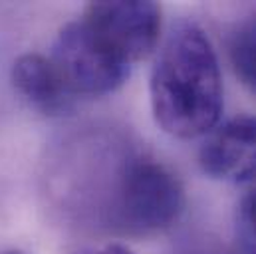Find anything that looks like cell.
<instances>
[{"instance_id":"cell-10","label":"cell","mask_w":256,"mask_h":254,"mask_svg":"<svg viewBox=\"0 0 256 254\" xmlns=\"http://www.w3.org/2000/svg\"><path fill=\"white\" fill-rule=\"evenodd\" d=\"M189 254H224V252H220V250H212V248H198V250H192V252Z\"/></svg>"},{"instance_id":"cell-7","label":"cell","mask_w":256,"mask_h":254,"mask_svg":"<svg viewBox=\"0 0 256 254\" xmlns=\"http://www.w3.org/2000/svg\"><path fill=\"white\" fill-rule=\"evenodd\" d=\"M228 56L238 80L256 94V14L242 20L232 32Z\"/></svg>"},{"instance_id":"cell-9","label":"cell","mask_w":256,"mask_h":254,"mask_svg":"<svg viewBox=\"0 0 256 254\" xmlns=\"http://www.w3.org/2000/svg\"><path fill=\"white\" fill-rule=\"evenodd\" d=\"M94 254H133V252L129 250L128 246L114 242V244H108V246H104L102 250H98V252H94Z\"/></svg>"},{"instance_id":"cell-6","label":"cell","mask_w":256,"mask_h":254,"mask_svg":"<svg viewBox=\"0 0 256 254\" xmlns=\"http://www.w3.org/2000/svg\"><path fill=\"white\" fill-rule=\"evenodd\" d=\"M12 84L32 108L46 116H58L72 108L74 96L50 58L40 54L20 56L12 66Z\"/></svg>"},{"instance_id":"cell-1","label":"cell","mask_w":256,"mask_h":254,"mask_svg":"<svg viewBox=\"0 0 256 254\" xmlns=\"http://www.w3.org/2000/svg\"><path fill=\"white\" fill-rule=\"evenodd\" d=\"M151 110L165 133L192 139L210 133L222 114V76L208 36L192 22L171 30L149 80Z\"/></svg>"},{"instance_id":"cell-4","label":"cell","mask_w":256,"mask_h":254,"mask_svg":"<svg viewBox=\"0 0 256 254\" xmlns=\"http://www.w3.org/2000/svg\"><path fill=\"white\" fill-rule=\"evenodd\" d=\"M82 18L131 66L147 58L161 34V8L141 0L90 2Z\"/></svg>"},{"instance_id":"cell-8","label":"cell","mask_w":256,"mask_h":254,"mask_svg":"<svg viewBox=\"0 0 256 254\" xmlns=\"http://www.w3.org/2000/svg\"><path fill=\"white\" fill-rule=\"evenodd\" d=\"M236 238L242 254H256V187L248 190L238 204Z\"/></svg>"},{"instance_id":"cell-5","label":"cell","mask_w":256,"mask_h":254,"mask_svg":"<svg viewBox=\"0 0 256 254\" xmlns=\"http://www.w3.org/2000/svg\"><path fill=\"white\" fill-rule=\"evenodd\" d=\"M204 175L224 183H246L256 177V118L240 116L206 133L198 149Z\"/></svg>"},{"instance_id":"cell-2","label":"cell","mask_w":256,"mask_h":254,"mask_svg":"<svg viewBox=\"0 0 256 254\" xmlns=\"http://www.w3.org/2000/svg\"><path fill=\"white\" fill-rule=\"evenodd\" d=\"M183 208L181 181L159 161L128 153L110 189L102 222L128 234H151L169 228Z\"/></svg>"},{"instance_id":"cell-3","label":"cell","mask_w":256,"mask_h":254,"mask_svg":"<svg viewBox=\"0 0 256 254\" xmlns=\"http://www.w3.org/2000/svg\"><path fill=\"white\" fill-rule=\"evenodd\" d=\"M72 96H106L129 78L131 64L100 36L84 18L60 30L52 58Z\"/></svg>"},{"instance_id":"cell-11","label":"cell","mask_w":256,"mask_h":254,"mask_svg":"<svg viewBox=\"0 0 256 254\" xmlns=\"http://www.w3.org/2000/svg\"><path fill=\"white\" fill-rule=\"evenodd\" d=\"M4 254H22V252H18V250H8V252H4Z\"/></svg>"}]
</instances>
